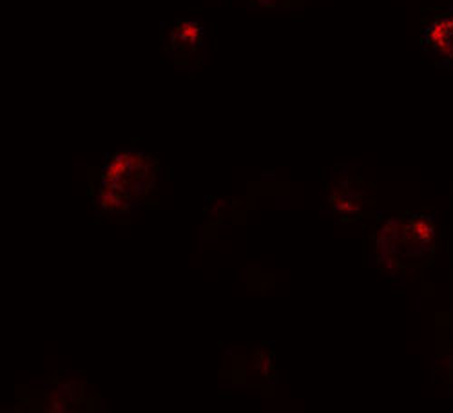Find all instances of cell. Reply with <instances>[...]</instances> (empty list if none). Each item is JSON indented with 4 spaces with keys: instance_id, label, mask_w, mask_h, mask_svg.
<instances>
[{
    "instance_id": "obj_1",
    "label": "cell",
    "mask_w": 453,
    "mask_h": 413,
    "mask_svg": "<svg viewBox=\"0 0 453 413\" xmlns=\"http://www.w3.org/2000/svg\"><path fill=\"white\" fill-rule=\"evenodd\" d=\"M149 181V162L138 152H120L104 169L100 203L109 211H124L127 194L140 192Z\"/></svg>"
},
{
    "instance_id": "obj_2",
    "label": "cell",
    "mask_w": 453,
    "mask_h": 413,
    "mask_svg": "<svg viewBox=\"0 0 453 413\" xmlns=\"http://www.w3.org/2000/svg\"><path fill=\"white\" fill-rule=\"evenodd\" d=\"M428 46L440 56H453V17H442L428 27Z\"/></svg>"
},
{
    "instance_id": "obj_3",
    "label": "cell",
    "mask_w": 453,
    "mask_h": 413,
    "mask_svg": "<svg viewBox=\"0 0 453 413\" xmlns=\"http://www.w3.org/2000/svg\"><path fill=\"white\" fill-rule=\"evenodd\" d=\"M202 34L203 29L198 22L181 20L171 31V44L180 51H189V49L198 46L199 40H202Z\"/></svg>"
},
{
    "instance_id": "obj_4",
    "label": "cell",
    "mask_w": 453,
    "mask_h": 413,
    "mask_svg": "<svg viewBox=\"0 0 453 413\" xmlns=\"http://www.w3.org/2000/svg\"><path fill=\"white\" fill-rule=\"evenodd\" d=\"M259 2H261V4H265V6H272L274 2H276V0H259Z\"/></svg>"
}]
</instances>
